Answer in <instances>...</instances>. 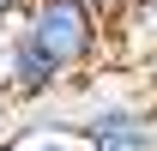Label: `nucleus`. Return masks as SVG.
<instances>
[{
	"label": "nucleus",
	"mask_w": 157,
	"mask_h": 151,
	"mask_svg": "<svg viewBox=\"0 0 157 151\" xmlns=\"http://www.w3.org/2000/svg\"><path fill=\"white\" fill-rule=\"evenodd\" d=\"M60 91H67V73L24 30H6V48H0V97L12 109H48Z\"/></svg>",
	"instance_id": "obj_3"
},
{
	"label": "nucleus",
	"mask_w": 157,
	"mask_h": 151,
	"mask_svg": "<svg viewBox=\"0 0 157 151\" xmlns=\"http://www.w3.org/2000/svg\"><path fill=\"white\" fill-rule=\"evenodd\" d=\"M12 30H24L36 42L42 55L67 73V85H78V79H91L97 67L115 60V30H109V18L91 0H30L12 18Z\"/></svg>",
	"instance_id": "obj_1"
},
{
	"label": "nucleus",
	"mask_w": 157,
	"mask_h": 151,
	"mask_svg": "<svg viewBox=\"0 0 157 151\" xmlns=\"http://www.w3.org/2000/svg\"><path fill=\"white\" fill-rule=\"evenodd\" d=\"M12 151H85L78 145V115H42V121H24Z\"/></svg>",
	"instance_id": "obj_4"
},
{
	"label": "nucleus",
	"mask_w": 157,
	"mask_h": 151,
	"mask_svg": "<svg viewBox=\"0 0 157 151\" xmlns=\"http://www.w3.org/2000/svg\"><path fill=\"white\" fill-rule=\"evenodd\" d=\"M133 73H139V97H145V103H151V109H157V48H151V55H145V60H139Z\"/></svg>",
	"instance_id": "obj_5"
},
{
	"label": "nucleus",
	"mask_w": 157,
	"mask_h": 151,
	"mask_svg": "<svg viewBox=\"0 0 157 151\" xmlns=\"http://www.w3.org/2000/svg\"><path fill=\"white\" fill-rule=\"evenodd\" d=\"M78 145L85 151H157V109L139 91L91 97L78 109Z\"/></svg>",
	"instance_id": "obj_2"
},
{
	"label": "nucleus",
	"mask_w": 157,
	"mask_h": 151,
	"mask_svg": "<svg viewBox=\"0 0 157 151\" xmlns=\"http://www.w3.org/2000/svg\"><path fill=\"white\" fill-rule=\"evenodd\" d=\"M24 6H30V0H0V24H12V18L24 12Z\"/></svg>",
	"instance_id": "obj_6"
}]
</instances>
